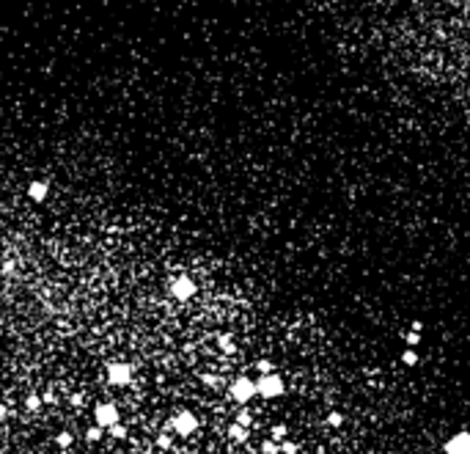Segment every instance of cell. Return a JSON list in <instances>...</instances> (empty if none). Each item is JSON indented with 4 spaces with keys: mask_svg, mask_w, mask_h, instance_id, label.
<instances>
[{
    "mask_svg": "<svg viewBox=\"0 0 470 454\" xmlns=\"http://www.w3.org/2000/svg\"><path fill=\"white\" fill-rule=\"evenodd\" d=\"M253 383H256V397H264V399H275L286 391V383L278 372H267V374H261Z\"/></svg>",
    "mask_w": 470,
    "mask_h": 454,
    "instance_id": "1",
    "label": "cell"
},
{
    "mask_svg": "<svg viewBox=\"0 0 470 454\" xmlns=\"http://www.w3.org/2000/svg\"><path fill=\"white\" fill-rule=\"evenodd\" d=\"M228 394H231V399H234V402L245 405V402H250V399L256 397V383H253L248 374H239L234 383L228 385Z\"/></svg>",
    "mask_w": 470,
    "mask_h": 454,
    "instance_id": "2",
    "label": "cell"
},
{
    "mask_svg": "<svg viewBox=\"0 0 470 454\" xmlns=\"http://www.w3.org/2000/svg\"><path fill=\"white\" fill-rule=\"evenodd\" d=\"M168 429H173L176 435H193L198 429V416L190 410H179L176 416L168 419Z\"/></svg>",
    "mask_w": 470,
    "mask_h": 454,
    "instance_id": "3",
    "label": "cell"
},
{
    "mask_svg": "<svg viewBox=\"0 0 470 454\" xmlns=\"http://www.w3.org/2000/svg\"><path fill=\"white\" fill-rule=\"evenodd\" d=\"M94 424L102 427V429L118 424V407L113 405V402H99V405L94 407Z\"/></svg>",
    "mask_w": 470,
    "mask_h": 454,
    "instance_id": "4",
    "label": "cell"
},
{
    "mask_svg": "<svg viewBox=\"0 0 470 454\" xmlns=\"http://www.w3.org/2000/svg\"><path fill=\"white\" fill-rule=\"evenodd\" d=\"M107 383L110 385H130L132 383V366L124 361L107 363Z\"/></svg>",
    "mask_w": 470,
    "mask_h": 454,
    "instance_id": "5",
    "label": "cell"
},
{
    "mask_svg": "<svg viewBox=\"0 0 470 454\" xmlns=\"http://www.w3.org/2000/svg\"><path fill=\"white\" fill-rule=\"evenodd\" d=\"M195 289H198V287H195V281L190 278V275H179V278L171 284V294H173L179 303L190 300V297L195 294Z\"/></svg>",
    "mask_w": 470,
    "mask_h": 454,
    "instance_id": "6",
    "label": "cell"
},
{
    "mask_svg": "<svg viewBox=\"0 0 470 454\" xmlns=\"http://www.w3.org/2000/svg\"><path fill=\"white\" fill-rule=\"evenodd\" d=\"M443 452H445V454H470V435H468V429H459L456 435H451V438L445 440Z\"/></svg>",
    "mask_w": 470,
    "mask_h": 454,
    "instance_id": "7",
    "label": "cell"
},
{
    "mask_svg": "<svg viewBox=\"0 0 470 454\" xmlns=\"http://www.w3.org/2000/svg\"><path fill=\"white\" fill-rule=\"evenodd\" d=\"M28 196L33 198V201H44V196H47V182H30Z\"/></svg>",
    "mask_w": 470,
    "mask_h": 454,
    "instance_id": "8",
    "label": "cell"
},
{
    "mask_svg": "<svg viewBox=\"0 0 470 454\" xmlns=\"http://www.w3.org/2000/svg\"><path fill=\"white\" fill-rule=\"evenodd\" d=\"M228 438L236 440V443H245V440H248V429L239 427V424H231V427H228Z\"/></svg>",
    "mask_w": 470,
    "mask_h": 454,
    "instance_id": "9",
    "label": "cell"
},
{
    "mask_svg": "<svg viewBox=\"0 0 470 454\" xmlns=\"http://www.w3.org/2000/svg\"><path fill=\"white\" fill-rule=\"evenodd\" d=\"M278 454H300V446L294 440H281V446H278Z\"/></svg>",
    "mask_w": 470,
    "mask_h": 454,
    "instance_id": "10",
    "label": "cell"
},
{
    "mask_svg": "<svg viewBox=\"0 0 470 454\" xmlns=\"http://www.w3.org/2000/svg\"><path fill=\"white\" fill-rule=\"evenodd\" d=\"M286 435H289V427H286V424H275V427H272V438L270 440L281 443V440H286Z\"/></svg>",
    "mask_w": 470,
    "mask_h": 454,
    "instance_id": "11",
    "label": "cell"
},
{
    "mask_svg": "<svg viewBox=\"0 0 470 454\" xmlns=\"http://www.w3.org/2000/svg\"><path fill=\"white\" fill-rule=\"evenodd\" d=\"M401 361L407 363V366H418V361H421V358H418V352H415L413 347H407L404 352H401Z\"/></svg>",
    "mask_w": 470,
    "mask_h": 454,
    "instance_id": "12",
    "label": "cell"
},
{
    "mask_svg": "<svg viewBox=\"0 0 470 454\" xmlns=\"http://www.w3.org/2000/svg\"><path fill=\"white\" fill-rule=\"evenodd\" d=\"M217 347H220L223 352H234V342H231V336L220 333V336H217Z\"/></svg>",
    "mask_w": 470,
    "mask_h": 454,
    "instance_id": "13",
    "label": "cell"
},
{
    "mask_svg": "<svg viewBox=\"0 0 470 454\" xmlns=\"http://www.w3.org/2000/svg\"><path fill=\"white\" fill-rule=\"evenodd\" d=\"M72 440H75V435H72V432H66V429L55 435V443H58L61 449H69V446H72Z\"/></svg>",
    "mask_w": 470,
    "mask_h": 454,
    "instance_id": "14",
    "label": "cell"
},
{
    "mask_svg": "<svg viewBox=\"0 0 470 454\" xmlns=\"http://www.w3.org/2000/svg\"><path fill=\"white\" fill-rule=\"evenodd\" d=\"M25 407H28L30 413H36L39 407H42V397H39V394H28V399H25Z\"/></svg>",
    "mask_w": 470,
    "mask_h": 454,
    "instance_id": "15",
    "label": "cell"
},
{
    "mask_svg": "<svg viewBox=\"0 0 470 454\" xmlns=\"http://www.w3.org/2000/svg\"><path fill=\"white\" fill-rule=\"evenodd\" d=\"M102 438V427H88V429H85V440H88V443H94V440H99Z\"/></svg>",
    "mask_w": 470,
    "mask_h": 454,
    "instance_id": "16",
    "label": "cell"
},
{
    "mask_svg": "<svg viewBox=\"0 0 470 454\" xmlns=\"http://www.w3.org/2000/svg\"><path fill=\"white\" fill-rule=\"evenodd\" d=\"M236 424H239V427H245V429H248V427L253 424V416H250L248 410H239V413H236Z\"/></svg>",
    "mask_w": 470,
    "mask_h": 454,
    "instance_id": "17",
    "label": "cell"
},
{
    "mask_svg": "<svg viewBox=\"0 0 470 454\" xmlns=\"http://www.w3.org/2000/svg\"><path fill=\"white\" fill-rule=\"evenodd\" d=\"M107 429H110V435H113V438H118V440L127 438V427L121 424V421H118V424H113V427H107Z\"/></svg>",
    "mask_w": 470,
    "mask_h": 454,
    "instance_id": "18",
    "label": "cell"
},
{
    "mask_svg": "<svg viewBox=\"0 0 470 454\" xmlns=\"http://www.w3.org/2000/svg\"><path fill=\"white\" fill-rule=\"evenodd\" d=\"M261 454H278V443L275 440H261Z\"/></svg>",
    "mask_w": 470,
    "mask_h": 454,
    "instance_id": "19",
    "label": "cell"
},
{
    "mask_svg": "<svg viewBox=\"0 0 470 454\" xmlns=\"http://www.w3.org/2000/svg\"><path fill=\"white\" fill-rule=\"evenodd\" d=\"M401 339L410 344V347H415V344L421 342V333H415V330H410V333H401Z\"/></svg>",
    "mask_w": 470,
    "mask_h": 454,
    "instance_id": "20",
    "label": "cell"
},
{
    "mask_svg": "<svg viewBox=\"0 0 470 454\" xmlns=\"http://www.w3.org/2000/svg\"><path fill=\"white\" fill-rule=\"evenodd\" d=\"M171 443H173L171 435H165V432H159V435H157V446H159V449H171Z\"/></svg>",
    "mask_w": 470,
    "mask_h": 454,
    "instance_id": "21",
    "label": "cell"
},
{
    "mask_svg": "<svg viewBox=\"0 0 470 454\" xmlns=\"http://www.w3.org/2000/svg\"><path fill=\"white\" fill-rule=\"evenodd\" d=\"M198 380H201V383H207V385H220V380L214 377V374H207V372H201Z\"/></svg>",
    "mask_w": 470,
    "mask_h": 454,
    "instance_id": "22",
    "label": "cell"
},
{
    "mask_svg": "<svg viewBox=\"0 0 470 454\" xmlns=\"http://www.w3.org/2000/svg\"><path fill=\"white\" fill-rule=\"evenodd\" d=\"M256 369L261 372V374H267V372H272L275 366H272V361H267V358H261V361L256 363Z\"/></svg>",
    "mask_w": 470,
    "mask_h": 454,
    "instance_id": "23",
    "label": "cell"
},
{
    "mask_svg": "<svg viewBox=\"0 0 470 454\" xmlns=\"http://www.w3.org/2000/svg\"><path fill=\"white\" fill-rule=\"evenodd\" d=\"M327 424H330V427H341V424H344V416H341V413H330V416H327Z\"/></svg>",
    "mask_w": 470,
    "mask_h": 454,
    "instance_id": "24",
    "label": "cell"
},
{
    "mask_svg": "<svg viewBox=\"0 0 470 454\" xmlns=\"http://www.w3.org/2000/svg\"><path fill=\"white\" fill-rule=\"evenodd\" d=\"M0 270H3V272H6V275H8V272L14 270V262H11V259H6V262L0 265Z\"/></svg>",
    "mask_w": 470,
    "mask_h": 454,
    "instance_id": "25",
    "label": "cell"
},
{
    "mask_svg": "<svg viewBox=\"0 0 470 454\" xmlns=\"http://www.w3.org/2000/svg\"><path fill=\"white\" fill-rule=\"evenodd\" d=\"M72 405H83V394H72Z\"/></svg>",
    "mask_w": 470,
    "mask_h": 454,
    "instance_id": "26",
    "label": "cell"
},
{
    "mask_svg": "<svg viewBox=\"0 0 470 454\" xmlns=\"http://www.w3.org/2000/svg\"><path fill=\"white\" fill-rule=\"evenodd\" d=\"M42 402H55V394H52V391H47V394L42 397Z\"/></svg>",
    "mask_w": 470,
    "mask_h": 454,
    "instance_id": "27",
    "label": "cell"
},
{
    "mask_svg": "<svg viewBox=\"0 0 470 454\" xmlns=\"http://www.w3.org/2000/svg\"><path fill=\"white\" fill-rule=\"evenodd\" d=\"M410 328H413V330H415V333H421V328H423V322H418V320H415V322H413V325H410Z\"/></svg>",
    "mask_w": 470,
    "mask_h": 454,
    "instance_id": "28",
    "label": "cell"
},
{
    "mask_svg": "<svg viewBox=\"0 0 470 454\" xmlns=\"http://www.w3.org/2000/svg\"><path fill=\"white\" fill-rule=\"evenodd\" d=\"M6 416H8V407H6V405H3V402H0V421L6 419Z\"/></svg>",
    "mask_w": 470,
    "mask_h": 454,
    "instance_id": "29",
    "label": "cell"
}]
</instances>
